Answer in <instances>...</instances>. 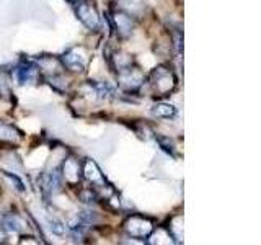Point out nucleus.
<instances>
[{"instance_id":"obj_1","label":"nucleus","mask_w":261,"mask_h":245,"mask_svg":"<svg viewBox=\"0 0 261 245\" xmlns=\"http://www.w3.org/2000/svg\"><path fill=\"white\" fill-rule=\"evenodd\" d=\"M150 85L157 96H167L176 87V77L170 69L160 65V67H155L150 74Z\"/></svg>"},{"instance_id":"obj_2","label":"nucleus","mask_w":261,"mask_h":245,"mask_svg":"<svg viewBox=\"0 0 261 245\" xmlns=\"http://www.w3.org/2000/svg\"><path fill=\"white\" fill-rule=\"evenodd\" d=\"M122 227H124V231L130 237H136V239H145V237H149L153 232V220L147 216L133 214L124 220Z\"/></svg>"},{"instance_id":"obj_3","label":"nucleus","mask_w":261,"mask_h":245,"mask_svg":"<svg viewBox=\"0 0 261 245\" xmlns=\"http://www.w3.org/2000/svg\"><path fill=\"white\" fill-rule=\"evenodd\" d=\"M75 2V15L77 18L85 24L88 30H95L100 24V15H98L96 5L93 0H72Z\"/></svg>"},{"instance_id":"obj_4","label":"nucleus","mask_w":261,"mask_h":245,"mask_svg":"<svg viewBox=\"0 0 261 245\" xmlns=\"http://www.w3.org/2000/svg\"><path fill=\"white\" fill-rule=\"evenodd\" d=\"M116 77L118 85L122 90H126V92H134V90H137L144 84V74L137 67H134V65H127V67L116 70Z\"/></svg>"},{"instance_id":"obj_5","label":"nucleus","mask_w":261,"mask_h":245,"mask_svg":"<svg viewBox=\"0 0 261 245\" xmlns=\"http://www.w3.org/2000/svg\"><path fill=\"white\" fill-rule=\"evenodd\" d=\"M61 62L64 64V67H67L72 72H82L85 70L88 64V54L85 51V47L82 46L72 47L61 57Z\"/></svg>"},{"instance_id":"obj_6","label":"nucleus","mask_w":261,"mask_h":245,"mask_svg":"<svg viewBox=\"0 0 261 245\" xmlns=\"http://www.w3.org/2000/svg\"><path fill=\"white\" fill-rule=\"evenodd\" d=\"M80 167H82V174H84V177L93 185V188L106 185V180L101 174L100 167H98L92 159H85L84 162H82Z\"/></svg>"},{"instance_id":"obj_7","label":"nucleus","mask_w":261,"mask_h":245,"mask_svg":"<svg viewBox=\"0 0 261 245\" xmlns=\"http://www.w3.org/2000/svg\"><path fill=\"white\" fill-rule=\"evenodd\" d=\"M38 77V67L33 62H21L20 65H16L15 69V80L20 85L31 84Z\"/></svg>"},{"instance_id":"obj_8","label":"nucleus","mask_w":261,"mask_h":245,"mask_svg":"<svg viewBox=\"0 0 261 245\" xmlns=\"http://www.w3.org/2000/svg\"><path fill=\"white\" fill-rule=\"evenodd\" d=\"M113 23L116 27V31L121 36H129L134 30V23L130 15L124 13V12H116L113 15Z\"/></svg>"},{"instance_id":"obj_9","label":"nucleus","mask_w":261,"mask_h":245,"mask_svg":"<svg viewBox=\"0 0 261 245\" xmlns=\"http://www.w3.org/2000/svg\"><path fill=\"white\" fill-rule=\"evenodd\" d=\"M62 177L65 178V182L69 183H77L82 177V167L79 165V162L75 159H67L62 165Z\"/></svg>"},{"instance_id":"obj_10","label":"nucleus","mask_w":261,"mask_h":245,"mask_svg":"<svg viewBox=\"0 0 261 245\" xmlns=\"http://www.w3.org/2000/svg\"><path fill=\"white\" fill-rule=\"evenodd\" d=\"M87 88H90V93L96 95V98H100V100H105V98H110L114 90L110 84H106V82H96V80H88L85 84Z\"/></svg>"},{"instance_id":"obj_11","label":"nucleus","mask_w":261,"mask_h":245,"mask_svg":"<svg viewBox=\"0 0 261 245\" xmlns=\"http://www.w3.org/2000/svg\"><path fill=\"white\" fill-rule=\"evenodd\" d=\"M0 226H2V229H5V231L8 232H23L24 231V223L23 219L20 216L16 214H7L2 217V223H0Z\"/></svg>"},{"instance_id":"obj_12","label":"nucleus","mask_w":261,"mask_h":245,"mask_svg":"<svg viewBox=\"0 0 261 245\" xmlns=\"http://www.w3.org/2000/svg\"><path fill=\"white\" fill-rule=\"evenodd\" d=\"M61 182L62 177L59 175V172H51L43 178V190L46 193H56L61 188Z\"/></svg>"},{"instance_id":"obj_13","label":"nucleus","mask_w":261,"mask_h":245,"mask_svg":"<svg viewBox=\"0 0 261 245\" xmlns=\"http://www.w3.org/2000/svg\"><path fill=\"white\" fill-rule=\"evenodd\" d=\"M150 113L153 114V116H157V118L170 119V118H173L176 114V108L173 105H170V103H157V105L152 106Z\"/></svg>"},{"instance_id":"obj_14","label":"nucleus","mask_w":261,"mask_h":245,"mask_svg":"<svg viewBox=\"0 0 261 245\" xmlns=\"http://www.w3.org/2000/svg\"><path fill=\"white\" fill-rule=\"evenodd\" d=\"M21 136L13 126L0 125V141H8V142H16Z\"/></svg>"},{"instance_id":"obj_15","label":"nucleus","mask_w":261,"mask_h":245,"mask_svg":"<svg viewBox=\"0 0 261 245\" xmlns=\"http://www.w3.org/2000/svg\"><path fill=\"white\" fill-rule=\"evenodd\" d=\"M49 229L57 235H62L65 232L64 223H61V220H57V219H49Z\"/></svg>"},{"instance_id":"obj_16","label":"nucleus","mask_w":261,"mask_h":245,"mask_svg":"<svg viewBox=\"0 0 261 245\" xmlns=\"http://www.w3.org/2000/svg\"><path fill=\"white\" fill-rule=\"evenodd\" d=\"M2 174H4V175H5L7 178H10L12 182H15V185H16L15 188H16V190H18V191H24V188H23V183H21L20 180L16 178L15 175H10V174H7V172H2Z\"/></svg>"},{"instance_id":"obj_17","label":"nucleus","mask_w":261,"mask_h":245,"mask_svg":"<svg viewBox=\"0 0 261 245\" xmlns=\"http://www.w3.org/2000/svg\"><path fill=\"white\" fill-rule=\"evenodd\" d=\"M69 2H72V0H69Z\"/></svg>"}]
</instances>
